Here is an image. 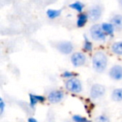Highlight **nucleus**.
Here are the masks:
<instances>
[{
	"label": "nucleus",
	"mask_w": 122,
	"mask_h": 122,
	"mask_svg": "<svg viewBox=\"0 0 122 122\" xmlns=\"http://www.w3.org/2000/svg\"><path fill=\"white\" fill-rule=\"evenodd\" d=\"M92 68L96 73L102 74L106 70L109 64V58L103 50H97L94 53L91 59Z\"/></svg>",
	"instance_id": "f257e3e1"
},
{
	"label": "nucleus",
	"mask_w": 122,
	"mask_h": 122,
	"mask_svg": "<svg viewBox=\"0 0 122 122\" xmlns=\"http://www.w3.org/2000/svg\"><path fill=\"white\" fill-rule=\"evenodd\" d=\"M65 88L67 91H69L71 94H80L83 90V85L80 79L77 77L66 80L65 82Z\"/></svg>",
	"instance_id": "f03ea898"
},
{
	"label": "nucleus",
	"mask_w": 122,
	"mask_h": 122,
	"mask_svg": "<svg viewBox=\"0 0 122 122\" xmlns=\"http://www.w3.org/2000/svg\"><path fill=\"white\" fill-rule=\"evenodd\" d=\"M90 36L92 40L96 42H105L107 39L106 34L104 33L100 24H94L90 28Z\"/></svg>",
	"instance_id": "7ed1b4c3"
},
{
	"label": "nucleus",
	"mask_w": 122,
	"mask_h": 122,
	"mask_svg": "<svg viewBox=\"0 0 122 122\" xmlns=\"http://www.w3.org/2000/svg\"><path fill=\"white\" fill-rule=\"evenodd\" d=\"M54 48L59 52L60 54L64 55H69L72 54L74 53L75 45L71 41L69 40H62L54 44Z\"/></svg>",
	"instance_id": "20e7f679"
},
{
	"label": "nucleus",
	"mask_w": 122,
	"mask_h": 122,
	"mask_svg": "<svg viewBox=\"0 0 122 122\" xmlns=\"http://www.w3.org/2000/svg\"><path fill=\"white\" fill-rule=\"evenodd\" d=\"M106 93V88L104 85L99 83L93 84L90 89V97L91 100H97L105 96Z\"/></svg>",
	"instance_id": "39448f33"
},
{
	"label": "nucleus",
	"mask_w": 122,
	"mask_h": 122,
	"mask_svg": "<svg viewBox=\"0 0 122 122\" xmlns=\"http://www.w3.org/2000/svg\"><path fill=\"white\" fill-rule=\"evenodd\" d=\"M103 7L100 4H94L89 8L87 14L89 16V20L90 22L95 23L101 19L103 15Z\"/></svg>",
	"instance_id": "423d86ee"
},
{
	"label": "nucleus",
	"mask_w": 122,
	"mask_h": 122,
	"mask_svg": "<svg viewBox=\"0 0 122 122\" xmlns=\"http://www.w3.org/2000/svg\"><path fill=\"white\" fill-rule=\"evenodd\" d=\"M46 98H47V100L50 104L56 105V104H59L61 101H63L64 98H65V92L62 90L54 89V90H50L48 93Z\"/></svg>",
	"instance_id": "0eeeda50"
},
{
	"label": "nucleus",
	"mask_w": 122,
	"mask_h": 122,
	"mask_svg": "<svg viewBox=\"0 0 122 122\" xmlns=\"http://www.w3.org/2000/svg\"><path fill=\"white\" fill-rule=\"evenodd\" d=\"M70 62L74 67L80 68L86 64L87 57L83 52H80V51L74 52L70 56Z\"/></svg>",
	"instance_id": "6e6552de"
},
{
	"label": "nucleus",
	"mask_w": 122,
	"mask_h": 122,
	"mask_svg": "<svg viewBox=\"0 0 122 122\" xmlns=\"http://www.w3.org/2000/svg\"><path fill=\"white\" fill-rule=\"evenodd\" d=\"M108 75L114 81H120L122 80V65H114L110 68Z\"/></svg>",
	"instance_id": "1a4fd4ad"
},
{
	"label": "nucleus",
	"mask_w": 122,
	"mask_h": 122,
	"mask_svg": "<svg viewBox=\"0 0 122 122\" xmlns=\"http://www.w3.org/2000/svg\"><path fill=\"white\" fill-rule=\"evenodd\" d=\"M29 105L31 108H34L39 103H44L46 100V97L41 95H37V94H29Z\"/></svg>",
	"instance_id": "9d476101"
},
{
	"label": "nucleus",
	"mask_w": 122,
	"mask_h": 122,
	"mask_svg": "<svg viewBox=\"0 0 122 122\" xmlns=\"http://www.w3.org/2000/svg\"><path fill=\"white\" fill-rule=\"evenodd\" d=\"M110 22L114 26L115 31H122V14H115L112 15Z\"/></svg>",
	"instance_id": "9b49d317"
},
{
	"label": "nucleus",
	"mask_w": 122,
	"mask_h": 122,
	"mask_svg": "<svg viewBox=\"0 0 122 122\" xmlns=\"http://www.w3.org/2000/svg\"><path fill=\"white\" fill-rule=\"evenodd\" d=\"M88 21L90 20H89V16L87 13L83 12L81 14H79L76 19V26L78 28H83L86 25Z\"/></svg>",
	"instance_id": "f8f14e48"
},
{
	"label": "nucleus",
	"mask_w": 122,
	"mask_h": 122,
	"mask_svg": "<svg viewBox=\"0 0 122 122\" xmlns=\"http://www.w3.org/2000/svg\"><path fill=\"white\" fill-rule=\"evenodd\" d=\"M101 27H102V29H103L104 33L106 34L107 37H113L114 34H115V28H114V26L112 25L111 23L110 22L102 23Z\"/></svg>",
	"instance_id": "ddd939ff"
},
{
	"label": "nucleus",
	"mask_w": 122,
	"mask_h": 122,
	"mask_svg": "<svg viewBox=\"0 0 122 122\" xmlns=\"http://www.w3.org/2000/svg\"><path fill=\"white\" fill-rule=\"evenodd\" d=\"M110 50L115 55L122 56V40L114 42L110 46Z\"/></svg>",
	"instance_id": "4468645a"
},
{
	"label": "nucleus",
	"mask_w": 122,
	"mask_h": 122,
	"mask_svg": "<svg viewBox=\"0 0 122 122\" xmlns=\"http://www.w3.org/2000/svg\"><path fill=\"white\" fill-rule=\"evenodd\" d=\"M110 98L114 102H122V88H115L112 90Z\"/></svg>",
	"instance_id": "2eb2a0df"
},
{
	"label": "nucleus",
	"mask_w": 122,
	"mask_h": 122,
	"mask_svg": "<svg viewBox=\"0 0 122 122\" xmlns=\"http://www.w3.org/2000/svg\"><path fill=\"white\" fill-rule=\"evenodd\" d=\"M62 10L61 9H49L46 11V15L48 19H56L61 16Z\"/></svg>",
	"instance_id": "dca6fc26"
},
{
	"label": "nucleus",
	"mask_w": 122,
	"mask_h": 122,
	"mask_svg": "<svg viewBox=\"0 0 122 122\" xmlns=\"http://www.w3.org/2000/svg\"><path fill=\"white\" fill-rule=\"evenodd\" d=\"M93 43L89 39L86 35L84 37V43L82 46V49L85 53H91L93 51Z\"/></svg>",
	"instance_id": "f3484780"
},
{
	"label": "nucleus",
	"mask_w": 122,
	"mask_h": 122,
	"mask_svg": "<svg viewBox=\"0 0 122 122\" xmlns=\"http://www.w3.org/2000/svg\"><path fill=\"white\" fill-rule=\"evenodd\" d=\"M70 8L73 10L76 11L79 14H81L84 12V9H85V4L80 1H75L70 4Z\"/></svg>",
	"instance_id": "a211bd4d"
},
{
	"label": "nucleus",
	"mask_w": 122,
	"mask_h": 122,
	"mask_svg": "<svg viewBox=\"0 0 122 122\" xmlns=\"http://www.w3.org/2000/svg\"><path fill=\"white\" fill-rule=\"evenodd\" d=\"M95 122H111V120L106 114H100L95 117Z\"/></svg>",
	"instance_id": "6ab92c4d"
},
{
	"label": "nucleus",
	"mask_w": 122,
	"mask_h": 122,
	"mask_svg": "<svg viewBox=\"0 0 122 122\" xmlns=\"http://www.w3.org/2000/svg\"><path fill=\"white\" fill-rule=\"evenodd\" d=\"M61 77L66 80H70V79H72V78H75V77H77V75H76V74L74 73V72L65 70V71H64L63 73L61 74Z\"/></svg>",
	"instance_id": "aec40b11"
},
{
	"label": "nucleus",
	"mask_w": 122,
	"mask_h": 122,
	"mask_svg": "<svg viewBox=\"0 0 122 122\" xmlns=\"http://www.w3.org/2000/svg\"><path fill=\"white\" fill-rule=\"evenodd\" d=\"M72 120L73 122H90L86 117H84L80 115H74L72 116Z\"/></svg>",
	"instance_id": "412c9836"
},
{
	"label": "nucleus",
	"mask_w": 122,
	"mask_h": 122,
	"mask_svg": "<svg viewBox=\"0 0 122 122\" xmlns=\"http://www.w3.org/2000/svg\"><path fill=\"white\" fill-rule=\"evenodd\" d=\"M6 108V103L3 98H0V114L3 115Z\"/></svg>",
	"instance_id": "4be33fe9"
},
{
	"label": "nucleus",
	"mask_w": 122,
	"mask_h": 122,
	"mask_svg": "<svg viewBox=\"0 0 122 122\" xmlns=\"http://www.w3.org/2000/svg\"><path fill=\"white\" fill-rule=\"evenodd\" d=\"M28 122H39L37 119H35L34 117H29L28 119Z\"/></svg>",
	"instance_id": "5701e85b"
},
{
	"label": "nucleus",
	"mask_w": 122,
	"mask_h": 122,
	"mask_svg": "<svg viewBox=\"0 0 122 122\" xmlns=\"http://www.w3.org/2000/svg\"><path fill=\"white\" fill-rule=\"evenodd\" d=\"M120 8L122 9V0H120Z\"/></svg>",
	"instance_id": "b1692460"
}]
</instances>
